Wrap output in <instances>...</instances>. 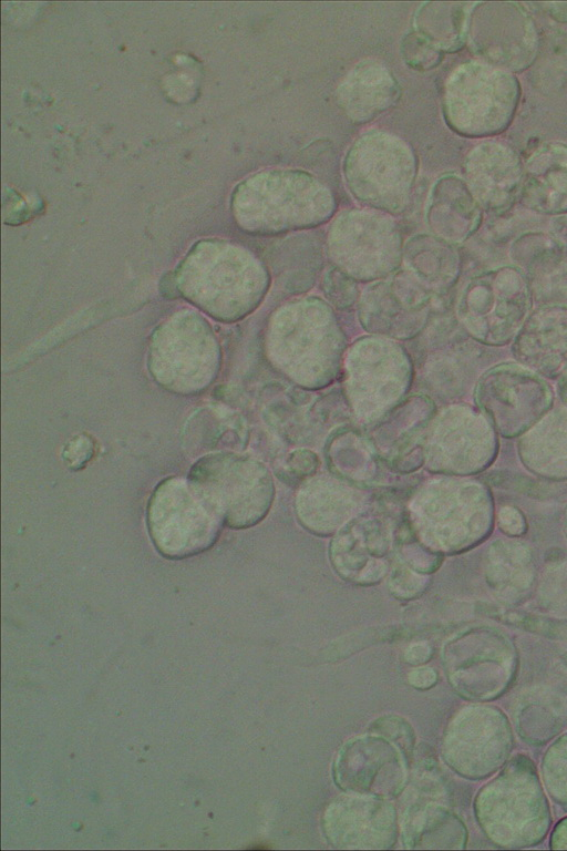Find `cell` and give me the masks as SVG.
<instances>
[{
    "label": "cell",
    "instance_id": "obj_24",
    "mask_svg": "<svg viewBox=\"0 0 567 851\" xmlns=\"http://www.w3.org/2000/svg\"><path fill=\"white\" fill-rule=\"evenodd\" d=\"M527 458H567V409L558 408L540 419L520 439Z\"/></svg>",
    "mask_w": 567,
    "mask_h": 851
},
{
    "label": "cell",
    "instance_id": "obj_27",
    "mask_svg": "<svg viewBox=\"0 0 567 851\" xmlns=\"http://www.w3.org/2000/svg\"><path fill=\"white\" fill-rule=\"evenodd\" d=\"M429 575L419 573L406 564L392 568L389 577L391 593L401 598L409 599L419 596L427 586Z\"/></svg>",
    "mask_w": 567,
    "mask_h": 851
},
{
    "label": "cell",
    "instance_id": "obj_1",
    "mask_svg": "<svg viewBox=\"0 0 567 851\" xmlns=\"http://www.w3.org/2000/svg\"><path fill=\"white\" fill-rule=\"evenodd\" d=\"M334 209L331 189L313 174L296 168L254 173L231 195L237 223L254 234L310 228L326 222Z\"/></svg>",
    "mask_w": 567,
    "mask_h": 851
},
{
    "label": "cell",
    "instance_id": "obj_29",
    "mask_svg": "<svg viewBox=\"0 0 567 851\" xmlns=\"http://www.w3.org/2000/svg\"><path fill=\"white\" fill-rule=\"evenodd\" d=\"M319 460L310 451H296L289 458L290 471L298 478H310L318 468Z\"/></svg>",
    "mask_w": 567,
    "mask_h": 851
},
{
    "label": "cell",
    "instance_id": "obj_5",
    "mask_svg": "<svg viewBox=\"0 0 567 851\" xmlns=\"http://www.w3.org/2000/svg\"><path fill=\"white\" fill-rule=\"evenodd\" d=\"M534 299L525 273L514 264L486 269L462 290L457 314L476 342L499 348L513 342L533 310Z\"/></svg>",
    "mask_w": 567,
    "mask_h": 851
},
{
    "label": "cell",
    "instance_id": "obj_10",
    "mask_svg": "<svg viewBox=\"0 0 567 851\" xmlns=\"http://www.w3.org/2000/svg\"><path fill=\"white\" fill-rule=\"evenodd\" d=\"M243 249L220 240L196 244L175 273L178 293L219 320L229 318L228 293L235 273L250 263Z\"/></svg>",
    "mask_w": 567,
    "mask_h": 851
},
{
    "label": "cell",
    "instance_id": "obj_22",
    "mask_svg": "<svg viewBox=\"0 0 567 851\" xmlns=\"http://www.w3.org/2000/svg\"><path fill=\"white\" fill-rule=\"evenodd\" d=\"M399 236L393 224L385 217L361 211L340 215L330 232L333 253L343 258L369 256L390 259L399 250Z\"/></svg>",
    "mask_w": 567,
    "mask_h": 851
},
{
    "label": "cell",
    "instance_id": "obj_25",
    "mask_svg": "<svg viewBox=\"0 0 567 851\" xmlns=\"http://www.w3.org/2000/svg\"><path fill=\"white\" fill-rule=\"evenodd\" d=\"M401 54L405 64L420 72L435 69L444 58L441 50L414 30L402 39Z\"/></svg>",
    "mask_w": 567,
    "mask_h": 851
},
{
    "label": "cell",
    "instance_id": "obj_26",
    "mask_svg": "<svg viewBox=\"0 0 567 851\" xmlns=\"http://www.w3.org/2000/svg\"><path fill=\"white\" fill-rule=\"evenodd\" d=\"M399 547L400 555L404 564L412 570L422 573L431 574L436 571L442 561V555L437 552L425 546L414 534L412 540H408V536L400 540Z\"/></svg>",
    "mask_w": 567,
    "mask_h": 851
},
{
    "label": "cell",
    "instance_id": "obj_12",
    "mask_svg": "<svg viewBox=\"0 0 567 851\" xmlns=\"http://www.w3.org/2000/svg\"><path fill=\"white\" fill-rule=\"evenodd\" d=\"M464 181L484 212L502 217L519 202L524 162L507 142L487 139L463 162Z\"/></svg>",
    "mask_w": 567,
    "mask_h": 851
},
{
    "label": "cell",
    "instance_id": "obj_14",
    "mask_svg": "<svg viewBox=\"0 0 567 851\" xmlns=\"http://www.w3.org/2000/svg\"><path fill=\"white\" fill-rule=\"evenodd\" d=\"M440 426L433 450L425 453L432 472H461L484 463L496 451L493 426L468 406L449 409Z\"/></svg>",
    "mask_w": 567,
    "mask_h": 851
},
{
    "label": "cell",
    "instance_id": "obj_20",
    "mask_svg": "<svg viewBox=\"0 0 567 851\" xmlns=\"http://www.w3.org/2000/svg\"><path fill=\"white\" fill-rule=\"evenodd\" d=\"M401 98L393 73L380 61L358 62L336 91L337 104L353 124H365L392 109Z\"/></svg>",
    "mask_w": 567,
    "mask_h": 851
},
{
    "label": "cell",
    "instance_id": "obj_28",
    "mask_svg": "<svg viewBox=\"0 0 567 851\" xmlns=\"http://www.w3.org/2000/svg\"><path fill=\"white\" fill-rule=\"evenodd\" d=\"M95 452L92 438L85 433L72 438L62 451V460L72 471H79L86 466Z\"/></svg>",
    "mask_w": 567,
    "mask_h": 851
},
{
    "label": "cell",
    "instance_id": "obj_21",
    "mask_svg": "<svg viewBox=\"0 0 567 851\" xmlns=\"http://www.w3.org/2000/svg\"><path fill=\"white\" fill-rule=\"evenodd\" d=\"M483 213L463 177L446 174L433 185L427 219L442 239L455 244L470 239L482 226Z\"/></svg>",
    "mask_w": 567,
    "mask_h": 851
},
{
    "label": "cell",
    "instance_id": "obj_32",
    "mask_svg": "<svg viewBox=\"0 0 567 851\" xmlns=\"http://www.w3.org/2000/svg\"><path fill=\"white\" fill-rule=\"evenodd\" d=\"M425 643H416L409 647L405 657L410 663H423L429 658V648Z\"/></svg>",
    "mask_w": 567,
    "mask_h": 851
},
{
    "label": "cell",
    "instance_id": "obj_9",
    "mask_svg": "<svg viewBox=\"0 0 567 851\" xmlns=\"http://www.w3.org/2000/svg\"><path fill=\"white\" fill-rule=\"evenodd\" d=\"M466 44L477 60L516 74L538 58L540 33L524 4L480 1L470 14Z\"/></svg>",
    "mask_w": 567,
    "mask_h": 851
},
{
    "label": "cell",
    "instance_id": "obj_11",
    "mask_svg": "<svg viewBox=\"0 0 567 851\" xmlns=\"http://www.w3.org/2000/svg\"><path fill=\"white\" fill-rule=\"evenodd\" d=\"M555 217L550 230H525L511 243L512 264L526 275L534 301L567 306V217Z\"/></svg>",
    "mask_w": 567,
    "mask_h": 851
},
{
    "label": "cell",
    "instance_id": "obj_13",
    "mask_svg": "<svg viewBox=\"0 0 567 851\" xmlns=\"http://www.w3.org/2000/svg\"><path fill=\"white\" fill-rule=\"evenodd\" d=\"M389 525L377 516L355 515L330 543V560L338 574L358 585L379 583L390 567Z\"/></svg>",
    "mask_w": 567,
    "mask_h": 851
},
{
    "label": "cell",
    "instance_id": "obj_31",
    "mask_svg": "<svg viewBox=\"0 0 567 851\" xmlns=\"http://www.w3.org/2000/svg\"><path fill=\"white\" fill-rule=\"evenodd\" d=\"M434 673L430 668L421 667L410 674V681L417 688H426L434 681Z\"/></svg>",
    "mask_w": 567,
    "mask_h": 851
},
{
    "label": "cell",
    "instance_id": "obj_16",
    "mask_svg": "<svg viewBox=\"0 0 567 851\" xmlns=\"http://www.w3.org/2000/svg\"><path fill=\"white\" fill-rule=\"evenodd\" d=\"M511 353L543 378L558 379L567 370V306H536L511 344Z\"/></svg>",
    "mask_w": 567,
    "mask_h": 851
},
{
    "label": "cell",
    "instance_id": "obj_23",
    "mask_svg": "<svg viewBox=\"0 0 567 851\" xmlns=\"http://www.w3.org/2000/svg\"><path fill=\"white\" fill-rule=\"evenodd\" d=\"M474 2H424L413 17L414 31L443 53H454L467 43L468 19Z\"/></svg>",
    "mask_w": 567,
    "mask_h": 851
},
{
    "label": "cell",
    "instance_id": "obj_18",
    "mask_svg": "<svg viewBox=\"0 0 567 851\" xmlns=\"http://www.w3.org/2000/svg\"><path fill=\"white\" fill-rule=\"evenodd\" d=\"M362 503L363 494L344 479L312 475L296 495V513L310 533L329 536L358 515Z\"/></svg>",
    "mask_w": 567,
    "mask_h": 851
},
{
    "label": "cell",
    "instance_id": "obj_4",
    "mask_svg": "<svg viewBox=\"0 0 567 851\" xmlns=\"http://www.w3.org/2000/svg\"><path fill=\"white\" fill-rule=\"evenodd\" d=\"M188 479L230 529H248L261 522L275 499L270 471L243 454L205 455L192 466Z\"/></svg>",
    "mask_w": 567,
    "mask_h": 851
},
{
    "label": "cell",
    "instance_id": "obj_3",
    "mask_svg": "<svg viewBox=\"0 0 567 851\" xmlns=\"http://www.w3.org/2000/svg\"><path fill=\"white\" fill-rule=\"evenodd\" d=\"M342 173L350 193L360 202L390 213L409 204L419 173L417 157L400 136L369 130L348 148Z\"/></svg>",
    "mask_w": 567,
    "mask_h": 851
},
{
    "label": "cell",
    "instance_id": "obj_7",
    "mask_svg": "<svg viewBox=\"0 0 567 851\" xmlns=\"http://www.w3.org/2000/svg\"><path fill=\"white\" fill-rule=\"evenodd\" d=\"M148 360L158 383L175 393L194 394L214 379L218 348L208 324L184 311L154 332Z\"/></svg>",
    "mask_w": 567,
    "mask_h": 851
},
{
    "label": "cell",
    "instance_id": "obj_17",
    "mask_svg": "<svg viewBox=\"0 0 567 851\" xmlns=\"http://www.w3.org/2000/svg\"><path fill=\"white\" fill-rule=\"evenodd\" d=\"M324 828L340 848H388L394 839L395 812L379 799L342 797L327 810Z\"/></svg>",
    "mask_w": 567,
    "mask_h": 851
},
{
    "label": "cell",
    "instance_id": "obj_15",
    "mask_svg": "<svg viewBox=\"0 0 567 851\" xmlns=\"http://www.w3.org/2000/svg\"><path fill=\"white\" fill-rule=\"evenodd\" d=\"M334 772L343 789L381 797L396 794L405 778L399 752L380 737H362L346 745Z\"/></svg>",
    "mask_w": 567,
    "mask_h": 851
},
{
    "label": "cell",
    "instance_id": "obj_6",
    "mask_svg": "<svg viewBox=\"0 0 567 851\" xmlns=\"http://www.w3.org/2000/svg\"><path fill=\"white\" fill-rule=\"evenodd\" d=\"M223 525L188 478H165L150 496L146 526L154 547L165 558L204 553L217 542Z\"/></svg>",
    "mask_w": 567,
    "mask_h": 851
},
{
    "label": "cell",
    "instance_id": "obj_19",
    "mask_svg": "<svg viewBox=\"0 0 567 851\" xmlns=\"http://www.w3.org/2000/svg\"><path fill=\"white\" fill-rule=\"evenodd\" d=\"M519 202L539 215H567V143L545 141L529 151Z\"/></svg>",
    "mask_w": 567,
    "mask_h": 851
},
{
    "label": "cell",
    "instance_id": "obj_30",
    "mask_svg": "<svg viewBox=\"0 0 567 851\" xmlns=\"http://www.w3.org/2000/svg\"><path fill=\"white\" fill-rule=\"evenodd\" d=\"M536 4L553 20L567 23V2H538Z\"/></svg>",
    "mask_w": 567,
    "mask_h": 851
},
{
    "label": "cell",
    "instance_id": "obj_8",
    "mask_svg": "<svg viewBox=\"0 0 567 851\" xmlns=\"http://www.w3.org/2000/svg\"><path fill=\"white\" fill-rule=\"evenodd\" d=\"M474 399L499 434L514 438L547 414L555 393L545 378L517 361L506 360L495 362L478 376Z\"/></svg>",
    "mask_w": 567,
    "mask_h": 851
},
{
    "label": "cell",
    "instance_id": "obj_33",
    "mask_svg": "<svg viewBox=\"0 0 567 851\" xmlns=\"http://www.w3.org/2000/svg\"><path fill=\"white\" fill-rule=\"evenodd\" d=\"M557 390L561 402L567 407V370L558 378Z\"/></svg>",
    "mask_w": 567,
    "mask_h": 851
},
{
    "label": "cell",
    "instance_id": "obj_2",
    "mask_svg": "<svg viewBox=\"0 0 567 851\" xmlns=\"http://www.w3.org/2000/svg\"><path fill=\"white\" fill-rule=\"evenodd\" d=\"M522 98L516 74L480 60L458 64L446 78L442 110L446 125L467 139H493L513 123Z\"/></svg>",
    "mask_w": 567,
    "mask_h": 851
}]
</instances>
